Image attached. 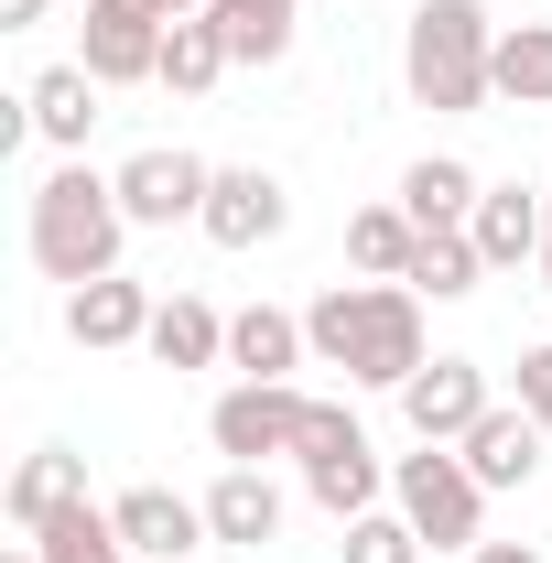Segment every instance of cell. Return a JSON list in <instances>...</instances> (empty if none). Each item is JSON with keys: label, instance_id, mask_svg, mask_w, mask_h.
<instances>
[{"label": "cell", "instance_id": "6da1fadb", "mask_svg": "<svg viewBox=\"0 0 552 563\" xmlns=\"http://www.w3.org/2000/svg\"><path fill=\"white\" fill-rule=\"evenodd\" d=\"M303 336L325 368H346L357 390H401L422 357V292L412 282H325L314 303H303Z\"/></svg>", "mask_w": 552, "mask_h": 563}, {"label": "cell", "instance_id": "7a4b0ae2", "mask_svg": "<svg viewBox=\"0 0 552 563\" xmlns=\"http://www.w3.org/2000/svg\"><path fill=\"white\" fill-rule=\"evenodd\" d=\"M120 239H131V207H120V174H87V163H55L33 185V272L44 282H109L120 272Z\"/></svg>", "mask_w": 552, "mask_h": 563}, {"label": "cell", "instance_id": "3957f363", "mask_svg": "<svg viewBox=\"0 0 552 563\" xmlns=\"http://www.w3.org/2000/svg\"><path fill=\"white\" fill-rule=\"evenodd\" d=\"M401 87L422 109H455V120L498 98V22H487V0H422L412 33H401Z\"/></svg>", "mask_w": 552, "mask_h": 563}, {"label": "cell", "instance_id": "277c9868", "mask_svg": "<svg viewBox=\"0 0 552 563\" xmlns=\"http://www.w3.org/2000/svg\"><path fill=\"white\" fill-rule=\"evenodd\" d=\"M390 509L412 520L433 553H477V542H487V488H477V466H466L455 444L401 455V466H390Z\"/></svg>", "mask_w": 552, "mask_h": 563}, {"label": "cell", "instance_id": "5b68a950", "mask_svg": "<svg viewBox=\"0 0 552 563\" xmlns=\"http://www.w3.org/2000/svg\"><path fill=\"white\" fill-rule=\"evenodd\" d=\"M292 466H303V488H314V509H336V520H368L379 509V455H368V422L346 412V401H314L303 412V444H292Z\"/></svg>", "mask_w": 552, "mask_h": 563}, {"label": "cell", "instance_id": "8992f818", "mask_svg": "<svg viewBox=\"0 0 552 563\" xmlns=\"http://www.w3.org/2000/svg\"><path fill=\"white\" fill-rule=\"evenodd\" d=\"M303 412H314V390H292V379H239V390H217L207 444L228 466H272V455L303 444Z\"/></svg>", "mask_w": 552, "mask_h": 563}, {"label": "cell", "instance_id": "52a82bcc", "mask_svg": "<svg viewBox=\"0 0 552 563\" xmlns=\"http://www.w3.org/2000/svg\"><path fill=\"white\" fill-rule=\"evenodd\" d=\"M163 33H174L163 0H87V44H76V66L98 76V87H141V76H163Z\"/></svg>", "mask_w": 552, "mask_h": 563}, {"label": "cell", "instance_id": "ba28073f", "mask_svg": "<svg viewBox=\"0 0 552 563\" xmlns=\"http://www.w3.org/2000/svg\"><path fill=\"white\" fill-rule=\"evenodd\" d=\"M487 412H498V401H487V368H477V357H422L412 379H401V422H412L422 444H466Z\"/></svg>", "mask_w": 552, "mask_h": 563}, {"label": "cell", "instance_id": "9c48e42d", "mask_svg": "<svg viewBox=\"0 0 552 563\" xmlns=\"http://www.w3.org/2000/svg\"><path fill=\"white\" fill-rule=\"evenodd\" d=\"M207 185H217V163L174 152V141H152V152L120 163V207H131V228H185V217H207Z\"/></svg>", "mask_w": 552, "mask_h": 563}, {"label": "cell", "instance_id": "30bf717a", "mask_svg": "<svg viewBox=\"0 0 552 563\" xmlns=\"http://www.w3.org/2000/svg\"><path fill=\"white\" fill-rule=\"evenodd\" d=\"M196 228H207L217 250H272L281 228H292V185L261 174V163H228L207 185V217H196Z\"/></svg>", "mask_w": 552, "mask_h": 563}, {"label": "cell", "instance_id": "8fae6325", "mask_svg": "<svg viewBox=\"0 0 552 563\" xmlns=\"http://www.w3.org/2000/svg\"><path fill=\"white\" fill-rule=\"evenodd\" d=\"M109 520H120V542H131L141 563H196L217 542V531H207V498H174V488H120V498H109Z\"/></svg>", "mask_w": 552, "mask_h": 563}, {"label": "cell", "instance_id": "7c38bea8", "mask_svg": "<svg viewBox=\"0 0 552 563\" xmlns=\"http://www.w3.org/2000/svg\"><path fill=\"white\" fill-rule=\"evenodd\" d=\"M0 509H11V531L33 542L44 520H66V509H87V455L76 444H33L22 466H11V488H0Z\"/></svg>", "mask_w": 552, "mask_h": 563}, {"label": "cell", "instance_id": "4fadbf2b", "mask_svg": "<svg viewBox=\"0 0 552 563\" xmlns=\"http://www.w3.org/2000/svg\"><path fill=\"white\" fill-rule=\"evenodd\" d=\"M466 239H477V261H487V272H520V261H542V239H552L542 185H487V196H477V217H466Z\"/></svg>", "mask_w": 552, "mask_h": 563}, {"label": "cell", "instance_id": "5bb4252c", "mask_svg": "<svg viewBox=\"0 0 552 563\" xmlns=\"http://www.w3.org/2000/svg\"><path fill=\"white\" fill-rule=\"evenodd\" d=\"M152 314H163V303H152L131 272L76 282V292H66V336H76V347H141V336H152Z\"/></svg>", "mask_w": 552, "mask_h": 563}, {"label": "cell", "instance_id": "9a60e30c", "mask_svg": "<svg viewBox=\"0 0 552 563\" xmlns=\"http://www.w3.org/2000/svg\"><path fill=\"white\" fill-rule=\"evenodd\" d=\"M542 422L520 412V401H498V412L477 422V433H466V444H455V455H466V466H477V488L498 498V488H531V466H542Z\"/></svg>", "mask_w": 552, "mask_h": 563}, {"label": "cell", "instance_id": "2e32d148", "mask_svg": "<svg viewBox=\"0 0 552 563\" xmlns=\"http://www.w3.org/2000/svg\"><path fill=\"white\" fill-rule=\"evenodd\" d=\"M303 357H314L303 314H281V303H250V314H228V368H239V379H292Z\"/></svg>", "mask_w": 552, "mask_h": 563}, {"label": "cell", "instance_id": "e0dca14e", "mask_svg": "<svg viewBox=\"0 0 552 563\" xmlns=\"http://www.w3.org/2000/svg\"><path fill=\"white\" fill-rule=\"evenodd\" d=\"M22 131H44L55 152H87V131H98V76L87 66H44L22 87Z\"/></svg>", "mask_w": 552, "mask_h": 563}, {"label": "cell", "instance_id": "ac0fdd59", "mask_svg": "<svg viewBox=\"0 0 552 563\" xmlns=\"http://www.w3.org/2000/svg\"><path fill=\"white\" fill-rule=\"evenodd\" d=\"M207 531H217V542H239V553L281 542V488H272V466H228V477L207 488Z\"/></svg>", "mask_w": 552, "mask_h": 563}, {"label": "cell", "instance_id": "d6986e66", "mask_svg": "<svg viewBox=\"0 0 552 563\" xmlns=\"http://www.w3.org/2000/svg\"><path fill=\"white\" fill-rule=\"evenodd\" d=\"M292 11H303V0H207L228 66H281V55H292Z\"/></svg>", "mask_w": 552, "mask_h": 563}, {"label": "cell", "instance_id": "ffe728a7", "mask_svg": "<svg viewBox=\"0 0 552 563\" xmlns=\"http://www.w3.org/2000/svg\"><path fill=\"white\" fill-rule=\"evenodd\" d=\"M141 347L163 357V368H217V357H228V314H217L207 292H174V303L152 314V336H141Z\"/></svg>", "mask_w": 552, "mask_h": 563}, {"label": "cell", "instance_id": "44dd1931", "mask_svg": "<svg viewBox=\"0 0 552 563\" xmlns=\"http://www.w3.org/2000/svg\"><path fill=\"white\" fill-rule=\"evenodd\" d=\"M477 174H466V163H455V152H422L412 174H401V207H412V228H466V217H477Z\"/></svg>", "mask_w": 552, "mask_h": 563}, {"label": "cell", "instance_id": "7402d4cb", "mask_svg": "<svg viewBox=\"0 0 552 563\" xmlns=\"http://www.w3.org/2000/svg\"><path fill=\"white\" fill-rule=\"evenodd\" d=\"M412 250H422L412 207H357V217H346V261H357L368 282H401V272H412Z\"/></svg>", "mask_w": 552, "mask_h": 563}, {"label": "cell", "instance_id": "603a6c76", "mask_svg": "<svg viewBox=\"0 0 552 563\" xmlns=\"http://www.w3.org/2000/svg\"><path fill=\"white\" fill-rule=\"evenodd\" d=\"M217 76H228V44H217L207 11H185V22L163 33V76H152V87H174V98H207Z\"/></svg>", "mask_w": 552, "mask_h": 563}, {"label": "cell", "instance_id": "cb8c5ba5", "mask_svg": "<svg viewBox=\"0 0 552 563\" xmlns=\"http://www.w3.org/2000/svg\"><path fill=\"white\" fill-rule=\"evenodd\" d=\"M498 98L509 109H552V22H509L498 33Z\"/></svg>", "mask_w": 552, "mask_h": 563}, {"label": "cell", "instance_id": "d4e9b609", "mask_svg": "<svg viewBox=\"0 0 552 563\" xmlns=\"http://www.w3.org/2000/svg\"><path fill=\"white\" fill-rule=\"evenodd\" d=\"M412 292H433V303H455V292H477L487 282V261H477V239L466 228H422V250H412Z\"/></svg>", "mask_w": 552, "mask_h": 563}, {"label": "cell", "instance_id": "484cf974", "mask_svg": "<svg viewBox=\"0 0 552 563\" xmlns=\"http://www.w3.org/2000/svg\"><path fill=\"white\" fill-rule=\"evenodd\" d=\"M33 553H44V563H131V542H120V520L87 498V509H66V520L33 531Z\"/></svg>", "mask_w": 552, "mask_h": 563}, {"label": "cell", "instance_id": "4316f807", "mask_svg": "<svg viewBox=\"0 0 552 563\" xmlns=\"http://www.w3.org/2000/svg\"><path fill=\"white\" fill-rule=\"evenodd\" d=\"M433 542H422L401 509H368V520H346V563H422Z\"/></svg>", "mask_w": 552, "mask_h": 563}, {"label": "cell", "instance_id": "83f0119b", "mask_svg": "<svg viewBox=\"0 0 552 563\" xmlns=\"http://www.w3.org/2000/svg\"><path fill=\"white\" fill-rule=\"evenodd\" d=\"M520 412L552 433V347H520Z\"/></svg>", "mask_w": 552, "mask_h": 563}, {"label": "cell", "instance_id": "f1b7e54d", "mask_svg": "<svg viewBox=\"0 0 552 563\" xmlns=\"http://www.w3.org/2000/svg\"><path fill=\"white\" fill-rule=\"evenodd\" d=\"M466 563H542V553H520V542H477Z\"/></svg>", "mask_w": 552, "mask_h": 563}, {"label": "cell", "instance_id": "f546056e", "mask_svg": "<svg viewBox=\"0 0 552 563\" xmlns=\"http://www.w3.org/2000/svg\"><path fill=\"white\" fill-rule=\"evenodd\" d=\"M0 22H11V33H33V22H44V0H0Z\"/></svg>", "mask_w": 552, "mask_h": 563}, {"label": "cell", "instance_id": "4dcf8cb0", "mask_svg": "<svg viewBox=\"0 0 552 563\" xmlns=\"http://www.w3.org/2000/svg\"><path fill=\"white\" fill-rule=\"evenodd\" d=\"M163 11H174V22H185V11H207V0H163Z\"/></svg>", "mask_w": 552, "mask_h": 563}, {"label": "cell", "instance_id": "1f68e13d", "mask_svg": "<svg viewBox=\"0 0 552 563\" xmlns=\"http://www.w3.org/2000/svg\"><path fill=\"white\" fill-rule=\"evenodd\" d=\"M542 207H552V185H542ZM542 272H552V239H542Z\"/></svg>", "mask_w": 552, "mask_h": 563}, {"label": "cell", "instance_id": "d6a6232c", "mask_svg": "<svg viewBox=\"0 0 552 563\" xmlns=\"http://www.w3.org/2000/svg\"><path fill=\"white\" fill-rule=\"evenodd\" d=\"M11 563H44V553H33V542H22V553H11Z\"/></svg>", "mask_w": 552, "mask_h": 563}]
</instances>
